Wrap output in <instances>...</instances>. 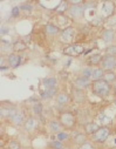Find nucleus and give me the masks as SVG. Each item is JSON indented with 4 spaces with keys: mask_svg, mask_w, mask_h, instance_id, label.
<instances>
[{
    "mask_svg": "<svg viewBox=\"0 0 116 149\" xmlns=\"http://www.w3.org/2000/svg\"><path fill=\"white\" fill-rule=\"evenodd\" d=\"M92 93L99 97H107L111 94V89L113 86L107 84L104 80H97V81H93L92 86H90Z\"/></svg>",
    "mask_w": 116,
    "mask_h": 149,
    "instance_id": "obj_1",
    "label": "nucleus"
},
{
    "mask_svg": "<svg viewBox=\"0 0 116 149\" xmlns=\"http://www.w3.org/2000/svg\"><path fill=\"white\" fill-rule=\"evenodd\" d=\"M58 120L65 130L74 129L76 126V122H77V118L73 111H62V113L59 115Z\"/></svg>",
    "mask_w": 116,
    "mask_h": 149,
    "instance_id": "obj_2",
    "label": "nucleus"
},
{
    "mask_svg": "<svg viewBox=\"0 0 116 149\" xmlns=\"http://www.w3.org/2000/svg\"><path fill=\"white\" fill-rule=\"evenodd\" d=\"M72 4L68 8V15L72 17L73 19H82L86 12V6L83 1H69Z\"/></svg>",
    "mask_w": 116,
    "mask_h": 149,
    "instance_id": "obj_3",
    "label": "nucleus"
},
{
    "mask_svg": "<svg viewBox=\"0 0 116 149\" xmlns=\"http://www.w3.org/2000/svg\"><path fill=\"white\" fill-rule=\"evenodd\" d=\"M110 134H111V130H110L109 127L101 126L100 129L94 135H92V141L94 143H104L107 141V139L109 137Z\"/></svg>",
    "mask_w": 116,
    "mask_h": 149,
    "instance_id": "obj_4",
    "label": "nucleus"
},
{
    "mask_svg": "<svg viewBox=\"0 0 116 149\" xmlns=\"http://www.w3.org/2000/svg\"><path fill=\"white\" fill-rule=\"evenodd\" d=\"M62 52L68 56H80L82 53H85V47L80 44H70L66 46Z\"/></svg>",
    "mask_w": 116,
    "mask_h": 149,
    "instance_id": "obj_5",
    "label": "nucleus"
},
{
    "mask_svg": "<svg viewBox=\"0 0 116 149\" xmlns=\"http://www.w3.org/2000/svg\"><path fill=\"white\" fill-rule=\"evenodd\" d=\"M19 111V109L15 107V106H13V104H11V103H3L1 104V119L3 120H5V119H7L8 121L18 113Z\"/></svg>",
    "mask_w": 116,
    "mask_h": 149,
    "instance_id": "obj_6",
    "label": "nucleus"
},
{
    "mask_svg": "<svg viewBox=\"0 0 116 149\" xmlns=\"http://www.w3.org/2000/svg\"><path fill=\"white\" fill-rule=\"evenodd\" d=\"M75 36H76V31L74 29V27H70V26H69V27L65 28L63 31H61L60 39H61V41H62V42L70 45V44H72V41L74 40Z\"/></svg>",
    "mask_w": 116,
    "mask_h": 149,
    "instance_id": "obj_7",
    "label": "nucleus"
},
{
    "mask_svg": "<svg viewBox=\"0 0 116 149\" xmlns=\"http://www.w3.org/2000/svg\"><path fill=\"white\" fill-rule=\"evenodd\" d=\"M115 4L111 1H104L100 7V15L101 18H110L114 14Z\"/></svg>",
    "mask_w": 116,
    "mask_h": 149,
    "instance_id": "obj_8",
    "label": "nucleus"
},
{
    "mask_svg": "<svg viewBox=\"0 0 116 149\" xmlns=\"http://www.w3.org/2000/svg\"><path fill=\"white\" fill-rule=\"evenodd\" d=\"M101 68H103L104 72L107 70H114L116 69V56H110V55H104L101 62Z\"/></svg>",
    "mask_w": 116,
    "mask_h": 149,
    "instance_id": "obj_9",
    "label": "nucleus"
},
{
    "mask_svg": "<svg viewBox=\"0 0 116 149\" xmlns=\"http://www.w3.org/2000/svg\"><path fill=\"white\" fill-rule=\"evenodd\" d=\"M101 38L104 42L111 44L116 40V32L113 28H106L101 32Z\"/></svg>",
    "mask_w": 116,
    "mask_h": 149,
    "instance_id": "obj_10",
    "label": "nucleus"
},
{
    "mask_svg": "<svg viewBox=\"0 0 116 149\" xmlns=\"http://www.w3.org/2000/svg\"><path fill=\"white\" fill-rule=\"evenodd\" d=\"M74 87L80 89V91H83L88 87L92 86V80L87 79V78H83V77H77L75 80H74Z\"/></svg>",
    "mask_w": 116,
    "mask_h": 149,
    "instance_id": "obj_11",
    "label": "nucleus"
},
{
    "mask_svg": "<svg viewBox=\"0 0 116 149\" xmlns=\"http://www.w3.org/2000/svg\"><path fill=\"white\" fill-rule=\"evenodd\" d=\"M39 128V120L34 116H29L26 119L25 123H24V129L26 132H34Z\"/></svg>",
    "mask_w": 116,
    "mask_h": 149,
    "instance_id": "obj_12",
    "label": "nucleus"
},
{
    "mask_svg": "<svg viewBox=\"0 0 116 149\" xmlns=\"http://www.w3.org/2000/svg\"><path fill=\"white\" fill-rule=\"evenodd\" d=\"M26 116H25V114L22 113L21 110H19L18 113L10 120V122L13 125V126H15V127H20V126H24V123H25V121H26Z\"/></svg>",
    "mask_w": 116,
    "mask_h": 149,
    "instance_id": "obj_13",
    "label": "nucleus"
},
{
    "mask_svg": "<svg viewBox=\"0 0 116 149\" xmlns=\"http://www.w3.org/2000/svg\"><path fill=\"white\" fill-rule=\"evenodd\" d=\"M21 62V56L17 53H11L10 55H7V66H10L11 68H17Z\"/></svg>",
    "mask_w": 116,
    "mask_h": 149,
    "instance_id": "obj_14",
    "label": "nucleus"
},
{
    "mask_svg": "<svg viewBox=\"0 0 116 149\" xmlns=\"http://www.w3.org/2000/svg\"><path fill=\"white\" fill-rule=\"evenodd\" d=\"M47 127H48V130L51 132V133H53V134H59V133H61V132H63L62 129V126H61V123L59 122V120H51L49 122H48V125H47Z\"/></svg>",
    "mask_w": 116,
    "mask_h": 149,
    "instance_id": "obj_15",
    "label": "nucleus"
},
{
    "mask_svg": "<svg viewBox=\"0 0 116 149\" xmlns=\"http://www.w3.org/2000/svg\"><path fill=\"white\" fill-rule=\"evenodd\" d=\"M100 127H101V126H99L96 122L90 121V122H88V123L85 126V134L92 136V135H94V134L100 129Z\"/></svg>",
    "mask_w": 116,
    "mask_h": 149,
    "instance_id": "obj_16",
    "label": "nucleus"
},
{
    "mask_svg": "<svg viewBox=\"0 0 116 149\" xmlns=\"http://www.w3.org/2000/svg\"><path fill=\"white\" fill-rule=\"evenodd\" d=\"M103 56L104 55H102V54H93L90 58H89V60H88V62H89V66L92 67H100L101 66V62H102V59H103Z\"/></svg>",
    "mask_w": 116,
    "mask_h": 149,
    "instance_id": "obj_17",
    "label": "nucleus"
},
{
    "mask_svg": "<svg viewBox=\"0 0 116 149\" xmlns=\"http://www.w3.org/2000/svg\"><path fill=\"white\" fill-rule=\"evenodd\" d=\"M102 80H104L107 84H109V85L113 86L116 82V73L114 70H107V72H104V75H103Z\"/></svg>",
    "mask_w": 116,
    "mask_h": 149,
    "instance_id": "obj_18",
    "label": "nucleus"
},
{
    "mask_svg": "<svg viewBox=\"0 0 116 149\" xmlns=\"http://www.w3.org/2000/svg\"><path fill=\"white\" fill-rule=\"evenodd\" d=\"M103 75H104L103 68H101V67H93V74H92L90 80H92V82H93V81L101 80V79L103 78Z\"/></svg>",
    "mask_w": 116,
    "mask_h": 149,
    "instance_id": "obj_19",
    "label": "nucleus"
},
{
    "mask_svg": "<svg viewBox=\"0 0 116 149\" xmlns=\"http://www.w3.org/2000/svg\"><path fill=\"white\" fill-rule=\"evenodd\" d=\"M45 31H46V34H48V35H51V36H54V35H56L58 33H60V27H59L58 25H55V24L49 22V24L46 25Z\"/></svg>",
    "mask_w": 116,
    "mask_h": 149,
    "instance_id": "obj_20",
    "label": "nucleus"
},
{
    "mask_svg": "<svg viewBox=\"0 0 116 149\" xmlns=\"http://www.w3.org/2000/svg\"><path fill=\"white\" fill-rule=\"evenodd\" d=\"M70 101V96L69 94H67L66 92H61L56 95V102L61 106H65V104H68Z\"/></svg>",
    "mask_w": 116,
    "mask_h": 149,
    "instance_id": "obj_21",
    "label": "nucleus"
},
{
    "mask_svg": "<svg viewBox=\"0 0 116 149\" xmlns=\"http://www.w3.org/2000/svg\"><path fill=\"white\" fill-rule=\"evenodd\" d=\"M56 84H58V80H56L55 78H46V79H44V81H42V85H44L45 89L54 88V87H56Z\"/></svg>",
    "mask_w": 116,
    "mask_h": 149,
    "instance_id": "obj_22",
    "label": "nucleus"
},
{
    "mask_svg": "<svg viewBox=\"0 0 116 149\" xmlns=\"http://www.w3.org/2000/svg\"><path fill=\"white\" fill-rule=\"evenodd\" d=\"M58 88L54 87V88H49V89H45L42 93H41V97L42 99H51L55 95H58Z\"/></svg>",
    "mask_w": 116,
    "mask_h": 149,
    "instance_id": "obj_23",
    "label": "nucleus"
},
{
    "mask_svg": "<svg viewBox=\"0 0 116 149\" xmlns=\"http://www.w3.org/2000/svg\"><path fill=\"white\" fill-rule=\"evenodd\" d=\"M87 142V134H83V133H79L76 134L75 137H74V143L77 144V146H82L83 143Z\"/></svg>",
    "mask_w": 116,
    "mask_h": 149,
    "instance_id": "obj_24",
    "label": "nucleus"
},
{
    "mask_svg": "<svg viewBox=\"0 0 116 149\" xmlns=\"http://www.w3.org/2000/svg\"><path fill=\"white\" fill-rule=\"evenodd\" d=\"M27 48V45L22 41H15L13 44V52H24L25 49Z\"/></svg>",
    "mask_w": 116,
    "mask_h": 149,
    "instance_id": "obj_25",
    "label": "nucleus"
},
{
    "mask_svg": "<svg viewBox=\"0 0 116 149\" xmlns=\"http://www.w3.org/2000/svg\"><path fill=\"white\" fill-rule=\"evenodd\" d=\"M32 111H33V114L35 116H39V115H41L42 113V104L40 102H35L32 107Z\"/></svg>",
    "mask_w": 116,
    "mask_h": 149,
    "instance_id": "obj_26",
    "label": "nucleus"
},
{
    "mask_svg": "<svg viewBox=\"0 0 116 149\" xmlns=\"http://www.w3.org/2000/svg\"><path fill=\"white\" fill-rule=\"evenodd\" d=\"M58 19L60 20V21H58V26H66V28L67 27H69L68 25H69V19H68V17L67 15H65V14H60L59 17H58Z\"/></svg>",
    "mask_w": 116,
    "mask_h": 149,
    "instance_id": "obj_27",
    "label": "nucleus"
},
{
    "mask_svg": "<svg viewBox=\"0 0 116 149\" xmlns=\"http://www.w3.org/2000/svg\"><path fill=\"white\" fill-rule=\"evenodd\" d=\"M81 77H83V78H87V79H89L90 80V78H92V74H93V67H90V66H87V67H85L82 70H81Z\"/></svg>",
    "mask_w": 116,
    "mask_h": 149,
    "instance_id": "obj_28",
    "label": "nucleus"
},
{
    "mask_svg": "<svg viewBox=\"0 0 116 149\" xmlns=\"http://www.w3.org/2000/svg\"><path fill=\"white\" fill-rule=\"evenodd\" d=\"M20 148H21V144L17 140H11L7 142V149H20Z\"/></svg>",
    "mask_w": 116,
    "mask_h": 149,
    "instance_id": "obj_29",
    "label": "nucleus"
},
{
    "mask_svg": "<svg viewBox=\"0 0 116 149\" xmlns=\"http://www.w3.org/2000/svg\"><path fill=\"white\" fill-rule=\"evenodd\" d=\"M110 56H116V45H108L106 48V54Z\"/></svg>",
    "mask_w": 116,
    "mask_h": 149,
    "instance_id": "obj_30",
    "label": "nucleus"
},
{
    "mask_svg": "<svg viewBox=\"0 0 116 149\" xmlns=\"http://www.w3.org/2000/svg\"><path fill=\"white\" fill-rule=\"evenodd\" d=\"M56 140L63 143L65 141H68L69 140V134L67 132H61V133L56 134Z\"/></svg>",
    "mask_w": 116,
    "mask_h": 149,
    "instance_id": "obj_31",
    "label": "nucleus"
},
{
    "mask_svg": "<svg viewBox=\"0 0 116 149\" xmlns=\"http://www.w3.org/2000/svg\"><path fill=\"white\" fill-rule=\"evenodd\" d=\"M49 147L52 149H63V143L60 142V141H58V140H54V141L51 142Z\"/></svg>",
    "mask_w": 116,
    "mask_h": 149,
    "instance_id": "obj_32",
    "label": "nucleus"
},
{
    "mask_svg": "<svg viewBox=\"0 0 116 149\" xmlns=\"http://www.w3.org/2000/svg\"><path fill=\"white\" fill-rule=\"evenodd\" d=\"M79 149H96V147H95V144H94V143H92V142L87 141L86 143H83L82 146H80V147H79Z\"/></svg>",
    "mask_w": 116,
    "mask_h": 149,
    "instance_id": "obj_33",
    "label": "nucleus"
},
{
    "mask_svg": "<svg viewBox=\"0 0 116 149\" xmlns=\"http://www.w3.org/2000/svg\"><path fill=\"white\" fill-rule=\"evenodd\" d=\"M102 22H103V19H102L101 17H95V18L93 19V21H92V25H93V26H101Z\"/></svg>",
    "mask_w": 116,
    "mask_h": 149,
    "instance_id": "obj_34",
    "label": "nucleus"
},
{
    "mask_svg": "<svg viewBox=\"0 0 116 149\" xmlns=\"http://www.w3.org/2000/svg\"><path fill=\"white\" fill-rule=\"evenodd\" d=\"M19 13H20V6H14L12 8V18L19 17Z\"/></svg>",
    "mask_w": 116,
    "mask_h": 149,
    "instance_id": "obj_35",
    "label": "nucleus"
},
{
    "mask_svg": "<svg viewBox=\"0 0 116 149\" xmlns=\"http://www.w3.org/2000/svg\"><path fill=\"white\" fill-rule=\"evenodd\" d=\"M32 8H33V7H32L29 4H27V3H25V4H22V5L20 6V10H22V11H28V12H29V11H32Z\"/></svg>",
    "mask_w": 116,
    "mask_h": 149,
    "instance_id": "obj_36",
    "label": "nucleus"
},
{
    "mask_svg": "<svg viewBox=\"0 0 116 149\" xmlns=\"http://www.w3.org/2000/svg\"><path fill=\"white\" fill-rule=\"evenodd\" d=\"M10 29L8 28H5V27H1V35H5L6 33H8Z\"/></svg>",
    "mask_w": 116,
    "mask_h": 149,
    "instance_id": "obj_37",
    "label": "nucleus"
},
{
    "mask_svg": "<svg viewBox=\"0 0 116 149\" xmlns=\"http://www.w3.org/2000/svg\"><path fill=\"white\" fill-rule=\"evenodd\" d=\"M113 91H114V93L116 94V82H115V84L113 85Z\"/></svg>",
    "mask_w": 116,
    "mask_h": 149,
    "instance_id": "obj_38",
    "label": "nucleus"
},
{
    "mask_svg": "<svg viewBox=\"0 0 116 149\" xmlns=\"http://www.w3.org/2000/svg\"><path fill=\"white\" fill-rule=\"evenodd\" d=\"M115 103H116V101H115Z\"/></svg>",
    "mask_w": 116,
    "mask_h": 149,
    "instance_id": "obj_39",
    "label": "nucleus"
}]
</instances>
